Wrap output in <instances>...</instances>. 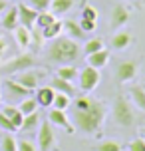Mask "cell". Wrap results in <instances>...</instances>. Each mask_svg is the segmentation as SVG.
Returning <instances> with one entry per match:
<instances>
[{
	"label": "cell",
	"instance_id": "cell-1",
	"mask_svg": "<svg viewBox=\"0 0 145 151\" xmlns=\"http://www.w3.org/2000/svg\"><path fill=\"white\" fill-rule=\"evenodd\" d=\"M103 121H106V106L99 99H92L90 107H85V109H74L72 111L74 127L78 131H84V133H92V135L99 137Z\"/></svg>",
	"mask_w": 145,
	"mask_h": 151
},
{
	"label": "cell",
	"instance_id": "cell-2",
	"mask_svg": "<svg viewBox=\"0 0 145 151\" xmlns=\"http://www.w3.org/2000/svg\"><path fill=\"white\" fill-rule=\"evenodd\" d=\"M48 60L54 64H74L80 58V46L76 40H72L68 36H58L52 40V44L46 50Z\"/></svg>",
	"mask_w": 145,
	"mask_h": 151
},
{
	"label": "cell",
	"instance_id": "cell-3",
	"mask_svg": "<svg viewBox=\"0 0 145 151\" xmlns=\"http://www.w3.org/2000/svg\"><path fill=\"white\" fill-rule=\"evenodd\" d=\"M111 115H113L115 125L119 127H131L135 123V113H133V106L125 96H117L111 104Z\"/></svg>",
	"mask_w": 145,
	"mask_h": 151
},
{
	"label": "cell",
	"instance_id": "cell-4",
	"mask_svg": "<svg viewBox=\"0 0 145 151\" xmlns=\"http://www.w3.org/2000/svg\"><path fill=\"white\" fill-rule=\"evenodd\" d=\"M36 66H38V62L34 58V54L22 52V54H18V56H14V58H10L2 66V72H6V74H18V72H24V70L36 68Z\"/></svg>",
	"mask_w": 145,
	"mask_h": 151
},
{
	"label": "cell",
	"instance_id": "cell-5",
	"mask_svg": "<svg viewBox=\"0 0 145 151\" xmlns=\"http://www.w3.org/2000/svg\"><path fill=\"white\" fill-rule=\"evenodd\" d=\"M38 151H52L56 147V131H54V125L48 119L40 121V127H38Z\"/></svg>",
	"mask_w": 145,
	"mask_h": 151
},
{
	"label": "cell",
	"instance_id": "cell-6",
	"mask_svg": "<svg viewBox=\"0 0 145 151\" xmlns=\"http://www.w3.org/2000/svg\"><path fill=\"white\" fill-rule=\"evenodd\" d=\"M137 72H139V62L137 60H123L115 66V82L127 83L137 76Z\"/></svg>",
	"mask_w": 145,
	"mask_h": 151
},
{
	"label": "cell",
	"instance_id": "cell-7",
	"mask_svg": "<svg viewBox=\"0 0 145 151\" xmlns=\"http://www.w3.org/2000/svg\"><path fill=\"white\" fill-rule=\"evenodd\" d=\"M78 80H80V90L84 91V93H90L92 90L98 88L99 80H101V74H99V70L92 68V66H85L78 74Z\"/></svg>",
	"mask_w": 145,
	"mask_h": 151
},
{
	"label": "cell",
	"instance_id": "cell-8",
	"mask_svg": "<svg viewBox=\"0 0 145 151\" xmlns=\"http://www.w3.org/2000/svg\"><path fill=\"white\" fill-rule=\"evenodd\" d=\"M46 78V72L44 70H36V68H30V70H24V72H18L16 74V82L22 83L24 88H28L30 91H34L38 88V83Z\"/></svg>",
	"mask_w": 145,
	"mask_h": 151
},
{
	"label": "cell",
	"instance_id": "cell-9",
	"mask_svg": "<svg viewBox=\"0 0 145 151\" xmlns=\"http://www.w3.org/2000/svg\"><path fill=\"white\" fill-rule=\"evenodd\" d=\"M131 18V12L127 10L125 4H115L111 8V16H109V26H111V30H121L125 24L129 22Z\"/></svg>",
	"mask_w": 145,
	"mask_h": 151
},
{
	"label": "cell",
	"instance_id": "cell-10",
	"mask_svg": "<svg viewBox=\"0 0 145 151\" xmlns=\"http://www.w3.org/2000/svg\"><path fill=\"white\" fill-rule=\"evenodd\" d=\"M2 86H4V91H6L8 99H24V98H28V96H32V91L28 88H24L22 83H18L14 78L4 80Z\"/></svg>",
	"mask_w": 145,
	"mask_h": 151
},
{
	"label": "cell",
	"instance_id": "cell-11",
	"mask_svg": "<svg viewBox=\"0 0 145 151\" xmlns=\"http://www.w3.org/2000/svg\"><path fill=\"white\" fill-rule=\"evenodd\" d=\"M48 121H50L52 125H58V127L66 129L68 133H74V131H76L74 123L70 121V117L66 115V111H64V109H56V107H52V109L48 111Z\"/></svg>",
	"mask_w": 145,
	"mask_h": 151
},
{
	"label": "cell",
	"instance_id": "cell-12",
	"mask_svg": "<svg viewBox=\"0 0 145 151\" xmlns=\"http://www.w3.org/2000/svg\"><path fill=\"white\" fill-rule=\"evenodd\" d=\"M18 24L24 28H34V22L38 18V10H34L28 4H18Z\"/></svg>",
	"mask_w": 145,
	"mask_h": 151
},
{
	"label": "cell",
	"instance_id": "cell-13",
	"mask_svg": "<svg viewBox=\"0 0 145 151\" xmlns=\"http://www.w3.org/2000/svg\"><path fill=\"white\" fill-rule=\"evenodd\" d=\"M135 42V36L129 30H115V34L111 36V48L113 50H125Z\"/></svg>",
	"mask_w": 145,
	"mask_h": 151
},
{
	"label": "cell",
	"instance_id": "cell-14",
	"mask_svg": "<svg viewBox=\"0 0 145 151\" xmlns=\"http://www.w3.org/2000/svg\"><path fill=\"white\" fill-rule=\"evenodd\" d=\"M54 96H56V91H54L52 86H44V88H36V101H38V107H52L54 104Z\"/></svg>",
	"mask_w": 145,
	"mask_h": 151
},
{
	"label": "cell",
	"instance_id": "cell-15",
	"mask_svg": "<svg viewBox=\"0 0 145 151\" xmlns=\"http://www.w3.org/2000/svg\"><path fill=\"white\" fill-rule=\"evenodd\" d=\"M12 32H14L16 44L20 46L22 50H26V48H30V46H32V32H30V28H24V26L18 24Z\"/></svg>",
	"mask_w": 145,
	"mask_h": 151
},
{
	"label": "cell",
	"instance_id": "cell-16",
	"mask_svg": "<svg viewBox=\"0 0 145 151\" xmlns=\"http://www.w3.org/2000/svg\"><path fill=\"white\" fill-rule=\"evenodd\" d=\"M107 62H109V52H107L106 48L88 56V66H92L95 70H101L103 66H107Z\"/></svg>",
	"mask_w": 145,
	"mask_h": 151
},
{
	"label": "cell",
	"instance_id": "cell-17",
	"mask_svg": "<svg viewBox=\"0 0 145 151\" xmlns=\"http://www.w3.org/2000/svg\"><path fill=\"white\" fill-rule=\"evenodd\" d=\"M129 98H131V104L145 113V90H143V86H131Z\"/></svg>",
	"mask_w": 145,
	"mask_h": 151
},
{
	"label": "cell",
	"instance_id": "cell-18",
	"mask_svg": "<svg viewBox=\"0 0 145 151\" xmlns=\"http://www.w3.org/2000/svg\"><path fill=\"white\" fill-rule=\"evenodd\" d=\"M0 24L4 26V30H14L16 26H18V8L12 6V8H6L4 10V18L0 20Z\"/></svg>",
	"mask_w": 145,
	"mask_h": 151
},
{
	"label": "cell",
	"instance_id": "cell-19",
	"mask_svg": "<svg viewBox=\"0 0 145 151\" xmlns=\"http://www.w3.org/2000/svg\"><path fill=\"white\" fill-rule=\"evenodd\" d=\"M64 30L68 32V38H72V40H85V32L82 30L80 22H76V20H66Z\"/></svg>",
	"mask_w": 145,
	"mask_h": 151
},
{
	"label": "cell",
	"instance_id": "cell-20",
	"mask_svg": "<svg viewBox=\"0 0 145 151\" xmlns=\"http://www.w3.org/2000/svg\"><path fill=\"white\" fill-rule=\"evenodd\" d=\"M52 88H54V91L66 93V96H70V98H74V96H76V88H74V86H72V82H68V80L54 78V80H52Z\"/></svg>",
	"mask_w": 145,
	"mask_h": 151
},
{
	"label": "cell",
	"instance_id": "cell-21",
	"mask_svg": "<svg viewBox=\"0 0 145 151\" xmlns=\"http://www.w3.org/2000/svg\"><path fill=\"white\" fill-rule=\"evenodd\" d=\"M80 74V70L74 66V64H62L60 68L56 70V78H62V80H68V82H74Z\"/></svg>",
	"mask_w": 145,
	"mask_h": 151
},
{
	"label": "cell",
	"instance_id": "cell-22",
	"mask_svg": "<svg viewBox=\"0 0 145 151\" xmlns=\"http://www.w3.org/2000/svg\"><path fill=\"white\" fill-rule=\"evenodd\" d=\"M74 6V0H52L50 2V12L54 16H62V14H68Z\"/></svg>",
	"mask_w": 145,
	"mask_h": 151
},
{
	"label": "cell",
	"instance_id": "cell-23",
	"mask_svg": "<svg viewBox=\"0 0 145 151\" xmlns=\"http://www.w3.org/2000/svg\"><path fill=\"white\" fill-rule=\"evenodd\" d=\"M2 113L6 115L8 119L14 123L16 127L20 129V125H22V119H24V115H22V111L18 109V106H4L2 107Z\"/></svg>",
	"mask_w": 145,
	"mask_h": 151
},
{
	"label": "cell",
	"instance_id": "cell-24",
	"mask_svg": "<svg viewBox=\"0 0 145 151\" xmlns=\"http://www.w3.org/2000/svg\"><path fill=\"white\" fill-rule=\"evenodd\" d=\"M62 30H64V22L54 20L52 24H48L46 28H42V36H44V40H54V38H58L62 34Z\"/></svg>",
	"mask_w": 145,
	"mask_h": 151
},
{
	"label": "cell",
	"instance_id": "cell-25",
	"mask_svg": "<svg viewBox=\"0 0 145 151\" xmlns=\"http://www.w3.org/2000/svg\"><path fill=\"white\" fill-rule=\"evenodd\" d=\"M38 123H40V113L38 111L28 113V115H24L20 129L22 131H34V129H38Z\"/></svg>",
	"mask_w": 145,
	"mask_h": 151
},
{
	"label": "cell",
	"instance_id": "cell-26",
	"mask_svg": "<svg viewBox=\"0 0 145 151\" xmlns=\"http://www.w3.org/2000/svg\"><path fill=\"white\" fill-rule=\"evenodd\" d=\"M18 109L22 111V115L34 113V111H38V101H36V98H32V96H28V98L20 99V104H18Z\"/></svg>",
	"mask_w": 145,
	"mask_h": 151
},
{
	"label": "cell",
	"instance_id": "cell-27",
	"mask_svg": "<svg viewBox=\"0 0 145 151\" xmlns=\"http://www.w3.org/2000/svg\"><path fill=\"white\" fill-rule=\"evenodd\" d=\"M54 20H56V16L50 12V10H44V12H38V18H36V22H34V26L36 28H46L48 24H52Z\"/></svg>",
	"mask_w": 145,
	"mask_h": 151
},
{
	"label": "cell",
	"instance_id": "cell-28",
	"mask_svg": "<svg viewBox=\"0 0 145 151\" xmlns=\"http://www.w3.org/2000/svg\"><path fill=\"white\" fill-rule=\"evenodd\" d=\"M70 96H66V93H60V91H56V96H54V104L52 107H56V109H68L70 106H72V101H70Z\"/></svg>",
	"mask_w": 145,
	"mask_h": 151
},
{
	"label": "cell",
	"instance_id": "cell-29",
	"mask_svg": "<svg viewBox=\"0 0 145 151\" xmlns=\"http://www.w3.org/2000/svg\"><path fill=\"white\" fill-rule=\"evenodd\" d=\"M0 151H18L16 147V139L12 133H4L0 139Z\"/></svg>",
	"mask_w": 145,
	"mask_h": 151
},
{
	"label": "cell",
	"instance_id": "cell-30",
	"mask_svg": "<svg viewBox=\"0 0 145 151\" xmlns=\"http://www.w3.org/2000/svg\"><path fill=\"white\" fill-rule=\"evenodd\" d=\"M98 50H103V40L101 38H92V40H85V46H84V52L90 56V54L98 52Z\"/></svg>",
	"mask_w": 145,
	"mask_h": 151
},
{
	"label": "cell",
	"instance_id": "cell-31",
	"mask_svg": "<svg viewBox=\"0 0 145 151\" xmlns=\"http://www.w3.org/2000/svg\"><path fill=\"white\" fill-rule=\"evenodd\" d=\"M93 151H121V145L117 143V141L107 139V141H101V143H99Z\"/></svg>",
	"mask_w": 145,
	"mask_h": 151
},
{
	"label": "cell",
	"instance_id": "cell-32",
	"mask_svg": "<svg viewBox=\"0 0 145 151\" xmlns=\"http://www.w3.org/2000/svg\"><path fill=\"white\" fill-rule=\"evenodd\" d=\"M0 127L4 129L6 133H14V131H18V127H16V125H14L10 119H8V117H6L2 111H0Z\"/></svg>",
	"mask_w": 145,
	"mask_h": 151
},
{
	"label": "cell",
	"instance_id": "cell-33",
	"mask_svg": "<svg viewBox=\"0 0 145 151\" xmlns=\"http://www.w3.org/2000/svg\"><path fill=\"white\" fill-rule=\"evenodd\" d=\"M50 2L52 0H28V6H32L38 12H44V10H50Z\"/></svg>",
	"mask_w": 145,
	"mask_h": 151
},
{
	"label": "cell",
	"instance_id": "cell-34",
	"mask_svg": "<svg viewBox=\"0 0 145 151\" xmlns=\"http://www.w3.org/2000/svg\"><path fill=\"white\" fill-rule=\"evenodd\" d=\"M16 147L18 151H38V145L30 141V139H20V141H16Z\"/></svg>",
	"mask_w": 145,
	"mask_h": 151
},
{
	"label": "cell",
	"instance_id": "cell-35",
	"mask_svg": "<svg viewBox=\"0 0 145 151\" xmlns=\"http://www.w3.org/2000/svg\"><path fill=\"white\" fill-rule=\"evenodd\" d=\"M82 18H85V20H98V10L93 6H90V4H85L84 10H82Z\"/></svg>",
	"mask_w": 145,
	"mask_h": 151
},
{
	"label": "cell",
	"instance_id": "cell-36",
	"mask_svg": "<svg viewBox=\"0 0 145 151\" xmlns=\"http://www.w3.org/2000/svg\"><path fill=\"white\" fill-rule=\"evenodd\" d=\"M127 149L129 151H145V139L143 137H135L133 141H129Z\"/></svg>",
	"mask_w": 145,
	"mask_h": 151
},
{
	"label": "cell",
	"instance_id": "cell-37",
	"mask_svg": "<svg viewBox=\"0 0 145 151\" xmlns=\"http://www.w3.org/2000/svg\"><path fill=\"white\" fill-rule=\"evenodd\" d=\"M80 26H82V30L88 34V32H93L98 26H95V20H85V18H82V22H80Z\"/></svg>",
	"mask_w": 145,
	"mask_h": 151
},
{
	"label": "cell",
	"instance_id": "cell-38",
	"mask_svg": "<svg viewBox=\"0 0 145 151\" xmlns=\"http://www.w3.org/2000/svg\"><path fill=\"white\" fill-rule=\"evenodd\" d=\"M6 52H8V40L4 36H0V60L6 56Z\"/></svg>",
	"mask_w": 145,
	"mask_h": 151
},
{
	"label": "cell",
	"instance_id": "cell-39",
	"mask_svg": "<svg viewBox=\"0 0 145 151\" xmlns=\"http://www.w3.org/2000/svg\"><path fill=\"white\" fill-rule=\"evenodd\" d=\"M6 8H8L6 0H0V14H2V12H4V10H6Z\"/></svg>",
	"mask_w": 145,
	"mask_h": 151
},
{
	"label": "cell",
	"instance_id": "cell-40",
	"mask_svg": "<svg viewBox=\"0 0 145 151\" xmlns=\"http://www.w3.org/2000/svg\"><path fill=\"white\" fill-rule=\"evenodd\" d=\"M141 135H145V125H143V129H141ZM143 139H145V137H143Z\"/></svg>",
	"mask_w": 145,
	"mask_h": 151
},
{
	"label": "cell",
	"instance_id": "cell-41",
	"mask_svg": "<svg viewBox=\"0 0 145 151\" xmlns=\"http://www.w3.org/2000/svg\"><path fill=\"white\" fill-rule=\"evenodd\" d=\"M143 90H145V86H143Z\"/></svg>",
	"mask_w": 145,
	"mask_h": 151
}]
</instances>
